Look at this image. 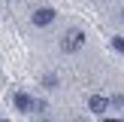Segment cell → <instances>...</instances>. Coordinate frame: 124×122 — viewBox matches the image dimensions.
I'll use <instances>...</instances> for the list:
<instances>
[{"label":"cell","instance_id":"9","mask_svg":"<svg viewBox=\"0 0 124 122\" xmlns=\"http://www.w3.org/2000/svg\"><path fill=\"white\" fill-rule=\"evenodd\" d=\"M103 122H124V119H109V116H103Z\"/></svg>","mask_w":124,"mask_h":122},{"label":"cell","instance_id":"4","mask_svg":"<svg viewBox=\"0 0 124 122\" xmlns=\"http://www.w3.org/2000/svg\"><path fill=\"white\" fill-rule=\"evenodd\" d=\"M30 107H33V98L27 92H15V110L18 113H30Z\"/></svg>","mask_w":124,"mask_h":122},{"label":"cell","instance_id":"2","mask_svg":"<svg viewBox=\"0 0 124 122\" xmlns=\"http://www.w3.org/2000/svg\"><path fill=\"white\" fill-rule=\"evenodd\" d=\"M54 15H58V12H54L52 6H39V9H36L33 15H30V21H33L36 28H48V24L54 21Z\"/></svg>","mask_w":124,"mask_h":122},{"label":"cell","instance_id":"13","mask_svg":"<svg viewBox=\"0 0 124 122\" xmlns=\"http://www.w3.org/2000/svg\"><path fill=\"white\" fill-rule=\"evenodd\" d=\"M76 122H85V119H76Z\"/></svg>","mask_w":124,"mask_h":122},{"label":"cell","instance_id":"7","mask_svg":"<svg viewBox=\"0 0 124 122\" xmlns=\"http://www.w3.org/2000/svg\"><path fill=\"white\" fill-rule=\"evenodd\" d=\"M46 110H48L46 101H33V113H46Z\"/></svg>","mask_w":124,"mask_h":122},{"label":"cell","instance_id":"11","mask_svg":"<svg viewBox=\"0 0 124 122\" xmlns=\"http://www.w3.org/2000/svg\"><path fill=\"white\" fill-rule=\"evenodd\" d=\"M121 21H124V9H121Z\"/></svg>","mask_w":124,"mask_h":122},{"label":"cell","instance_id":"5","mask_svg":"<svg viewBox=\"0 0 124 122\" xmlns=\"http://www.w3.org/2000/svg\"><path fill=\"white\" fill-rule=\"evenodd\" d=\"M58 85H61L58 73H42V89H58Z\"/></svg>","mask_w":124,"mask_h":122},{"label":"cell","instance_id":"3","mask_svg":"<svg viewBox=\"0 0 124 122\" xmlns=\"http://www.w3.org/2000/svg\"><path fill=\"white\" fill-rule=\"evenodd\" d=\"M109 107H112V104H109V98H103V95H91V98H88V110L97 113V116H103Z\"/></svg>","mask_w":124,"mask_h":122},{"label":"cell","instance_id":"1","mask_svg":"<svg viewBox=\"0 0 124 122\" xmlns=\"http://www.w3.org/2000/svg\"><path fill=\"white\" fill-rule=\"evenodd\" d=\"M82 46H85V34L76 30V28H70L64 37H61V49H64V52H79Z\"/></svg>","mask_w":124,"mask_h":122},{"label":"cell","instance_id":"6","mask_svg":"<svg viewBox=\"0 0 124 122\" xmlns=\"http://www.w3.org/2000/svg\"><path fill=\"white\" fill-rule=\"evenodd\" d=\"M112 49L118 55H124V37H112Z\"/></svg>","mask_w":124,"mask_h":122},{"label":"cell","instance_id":"8","mask_svg":"<svg viewBox=\"0 0 124 122\" xmlns=\"http://www.w3.org/2000/svg\"><path fill=\"white\" fill-rule=\"evenodd\" d=\"M109 104H112V107H124V95H115V98H109Z\"/></svg>","mask_w":124,"mask_h":122},{"label":"cell","instance_id":"12","mask_svg":"<svg viewBox=\"0 0 124 122\" xmlns=\"http://www.w3.org/2000/svg\"><path fill=\"white\" fill-rule=\"evenodd\" d=\"M0 122H9V119H0Z\"/></svg>","mask_w":124,"mask_h":122},{"label":"cell","instance_id":"10","mask_svg":"<svg viewBox=\"0 0 124 122\" xmlns=\"http://www.w3.org/2000/svg\"><path fill=\"white\" fill-rule=\"evenodd\" d=\"M42 122H52V119H48V116H46V119H42Z\"/></svg>","mask_w":124,"mask_h":122}]
</instances>
